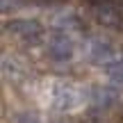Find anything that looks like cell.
<instances>
[{
    "label": "cell",
    "mask_w": 123,
    "mask_h": 123,
    "mask_svg": "<svg viewBox=\"0 0 123 123\" xmlns=\"http://www.w3.org/2000/svg\"><path fill=\"white\" fill-rule=\"evenodd\" d=\"M48 53L55 62H66L71 59L73 55V41L68 39L66 34H55L50 39V46H48Z\"/></svg>",
    "instance_id": "obj_1"
},
{
    "label": "cell",
    "mask_w": 123,
    "mask_h": 123,
    "mask_svg": "<svg viewBox=\"0 0 123 123\" xmlns=\"http://www.w3.org/2000/svg\"><path fill=\"white\" fill-rule=\"evenodd\" d=\"M9 30H12L14 34L23 37V39H27V41H34L37 37H41V32H43L37 21H14L12 25H9Z\"/></svg>",
    "instance_id": "obj_2"
},
{
    "label": "cell",
    "mask_w": 123,
    "mask_h": 123,
    "mask_svg": "<svg viewBox=\"0 0 123 123\" xmlns=\"http://www.w3.org/2000/svg\"><path fill=\"white\" fill-rule=\"evenodd\" d=\"M112 59H114L112 46L105 43V41H93V46H91V62H96V64H110Z\"/></svg>",
    "instance_id": "obj_3"
},
{
    "label": "cell",
    "mask_w": 123,
    "mask_h": 123,
    "mask_svg": "<svg viewBox=\"0 0 123 123\" xmlns=\"http://www.w3.org/2000/svg\"><path fill=\"white\" fill-rule=\"evenodd\" d=\"M96 18L103 23V25H116L121 21V14L114 5H107V2H100L96 9Z\"/></svg>",
    "instance_id": "obj_4"
},
{
    "label": "cell",
    "mask_w": 123,
    "mask_h": 123,
    "mask_svg": "<svg viewBox=\"0 0 123 123\" xmlns=\"http://www.w3.org/2000/svg\"><path fill=\"white\" fill-rule=\"evenodd\" d=\"M75 103V91L68 87H57L53 93V105L57 107V110H68V107H73Z\"/></svg>",
    "instance_id": "obj_5"
},
{
    "label": "cell",
    "mask_w": 123,
    "mask_h": 123,
    "mask_svg": "<svg viewBox=\"0 0 123 123\" xmlns=\"http://www.w3.org/2000/svg\"><path fill=\"white\" fill-rule=\"evenodd\" d=\"M105 73L114 82H123V59H112L110 64H105Z\"/></svg>",
    "instance_id": "obj_6"
},
{
    "label": "cell",
    "mask_w": 123,
    "mask_h": 123,
    "mask_svg": "<svg viewBox=\"0 0 123 123\" xmlns=\"http://www.w3.org/2000/svg\"><path fill=\"white\" fill-rule=\"evenodd\" d=\"M89 2H93V5H100V2H107V0H89Z\"/></svg>",
    "instance_id": "obj_7"
},
{
    "label": "cell",
    "mask_w": 123,
    "mask_h": 123,
    "mask_svg": "<svg viewBox=\"0 0 123 123\" xmlns=\"http://www.w3.org/2000/svg\"><path fill=\"white\" fill-rule=\"evenodd\" d=\"M23 123H37L34 119H25V121H23Z\"/></svg>",
    "instance_id": "obj_8"
}]
</instances>
